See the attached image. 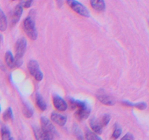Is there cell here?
I'll list each match as a JSON object with an SVG mask.
<instances>
[{"mask_svg":"<svg viewBox=\"0 0 149 140\" xmlns=\"http://www.w3.org/2000/svg\"><path fill=\"white\" fill-rule=\"evenodd\" d=\"M7 28V20L4 12L0 10V31L4 32Z\"/></svg>","mask_w":149,"mask_h":140,"instance_id":"obj_15","label":"cell"},{"mask_svg":"<svg viewBox=\"0 0 149 140\" xmlns=\"http://www.w3.org/2000/svg\"><path fill=\"white\" fill-rule=\"evenodd\" d=\"M86 138L87 139H101L97 135V134L95 133H93L90 131H87L86 132Z\"/></svg>","mask_w":149,"mask_h":140,"instance_id":"obj_19","label":"cell"},{"mask_svg":"<svg viewBox=\"0 0 149 140\" xmlns=\"http://www.w3.org/2000/svg\"><path fill=\"white\" fill-rule=\"evenodd\" d=\"M53 104L55 106V109L58 111H65L68 108V104L66 102L63 100L61 97L58 96H53Z\"/></svg>","mask_w":149,"mask_h":140,"instance_id":"obj_5","label":"cell"},{"mask_svg":"<svg viewBox=\"0 0 149 140\" xmlns=\"http://www.w3.org/2000/svg\"><path fill=\"white\" fill-rule=\"evenodd\" d=\"M90 4L92 7L97 12L103 11L106 8L104 0H90Z\"/></svg>","mask_w":149,"mask_h":140,"instance_id":"obj_10","label":"cell"},{"mask_svg":"<svg viewBox=\"0 0 149 140\" xmlns=\"http://www.w3.org/2000/svg\"><path fill=\"white\" fill-rule=\"evenodd\" d=\"M26 45H27V42L24 38L18 39L15 44V60L16 64H19V61L21 59L22 57L24 55L26 50Z\"/></svg>","mask_w":149,"mask_h":140,"instance_id":"obj_3","label":"cell"},{"mask_svg":"<svg viewBox=\"0 0 149 140\" xmlns=\"http://www.w3.org/2000/svg\"><path fill=\"white\" fill-rule=\"evenodd\" d=\"M36 104L38 106V108L42 111L45 110L47 109V104L45 103L42 96L38 94V93L36 95Z\"/></svg>","mask_w":149,"mask_h":140,"instance_id":"obj_14","label":"cell"},{"mask_svg":"<svg viewBox=\"0 0 149 140\" xmlns=\"http://www.w3.org/2000/svg\"><path fill=\"white\" fill-rule=\"evenodd\" d=\"M41 123H42V127L41 128H42L45 131H47V132L51 133L53 135H55V127L53 126V125L52 124V123L46 118H42L41 119Z\"/></svg>","mask_w":149,"mask_h":140,"instance_id":"obj_7","label":"cell"},{"mask_svg":"<svg viewBox=\"0 0 149 140\" xmlns=\"http://www.w3.org/2000/svg\"><path fill=\"white\" fill-rule=\"evenodd\" d=\"M51 120L53 123H56L60 126H63L67 121V118L65 116L61 115V114L53 112L51 114Z\"/></svg>","mask_w":149,"mask_h":140,"instance_id":"obj_8","label":"cell"},{"mask_svg":"<svg viewBox=\"0 0 149 140\" xmlns=\"http://www.w3.org/2000/svg\"><path fill=\"white\" fill-rule=\"evenodd\" d=\"M5 62L7 66L10 69L14 68L15 66H17L16 64L15 58H14L13 55L10 51H7L5 54Z\"/></svg>","mask_w":149,"mask_h":140,"instance_id":"obj_11","label":"cell"},{"mask_svg":"<svg viewBox=\"0 0 149 140\" xmlns=\"http://www.w3.org/2000/svg\"><path fill=\"white\" fill-rule=\"evenodd\" d=\"M23 113L26 118H31L33 115V111L32 109L29 106V104H25L23 106Z\"/></svg>","mask_w":149,"mask_h":140,"instance_id":"obj_16","label":"cell"},{"mask_svg":"<svg viewBox=\"0 0 149 140\" xmlns=\"http://www.w3.org/2000/svg\"><path fill=\"white\" fill-rule=\"evenodd\" d=\"M13 118V114L12 109L10 107H9L5 112L3 114V120L4 121H8L10 120H12Z\"/></svg>","mask_w":149,"mask_h":140,"instance_id":"obj_18","label":"cell"},{"mask_svg":"<svg viewBox=\"0 0 149 140\" xmlns=\"http://www.w3.org/2000/svg\"><path fill=\"white\" fill-rule=\"evenodd\" d=\"M123 139H133L134 136L131 134H127L125 136L122 137Z\"/></svg>","mask_w":149,"mask_h":140,"instance_id":"obj_25","label":"cell"},{"mask_svg":"<svg viewBox=\"0 0 149 140\" xmlns=\"http://www.w3.org/2000/svg\"><path fill=\"white\" fill-rule=\"evenodd\" d=\"M23 30L26 32L27 36L32 40H35L37 38V32H36L35 23L31 17H27L23 21Z\"/></svg>","mask_w":149,"mask_h":140,"instance_id":"obj_1","label":"cell"},{"mask_svg":"<svg viewBox=\"0 0 149 140\" xmlns=\"http://www.w3.org/2000/svg\"><path fill=\"white\" fill-rule=\"evenodd\" d=\"M28 69H29V73L33 77L38 71H40L37 61H34V60H31V61H29V64H28Z\"/></svg>","mask_w":149,"mask_h":140,"instance_id":"obj_12","label":"cell"},{"mask_svg":"<svg viewBox=\"0 0 149 140\" xmlns=\"http://www.w3.org/2000/svg\"><path fill=\"white\" fill-rule=\"evenodd\" d=\"M97 99L98 100L101 102L102 104L105 105H113V104L115 103L114 100L112 99L111 96H108V95L106 94H100L97 96Z\"/></svg>","mask_w":149,"mask_h":140,"instance_id":"obj_13","label":"cell"},{"mask_svg":"<svg viewBox=\"0 0 149 140\" xmlns=\"http://www.w3.org/2000/svg\"><path fill=\"white\" fill-rule=\"evenodd\" d=\"M33 0H20V4H21L23 7L28 8V7H30L31 5V3Z\"/></svg>","mask_w":149,"mask_h":140,"instance_id":"obj_22","label":"cell"},{"mask_svg":"<svg viewBox=\"0 0 149 140\" xmlns=\"http://www.w3.org/2000/svg\"><path fill=\"white\" fill-rule=\"evenodd\" d=\"M1 139L4 140L6 139H10L11 137H10V132L9 131V129L6 127H2L1 129Z\"/></svg>","mask_w":149,"mask_h":140,"instance_id":"obj_17","label":"cell"},{"mask_svg":"<svg viewBox=\"0 0 149 140\" xmlns=\"http://www.w3.org/2000/svg\"><path fill=\"white\" fill-rule=\"evenodd\" d=\"M135 106V107L141 109V110H143V109H145L147 107V105L146 104L144 103V102H140V103L135 104H133V106Z\"/></svg>","mask_w":149,"mask_h":140,"instance_id":"obj_23","label":"cell"},{"mask_svg":"<svg viewBox=\"0 0 149 140\" xmlns=\"http://www.w3.org/2000/svg\"><path fill=\"white\" fill-rule=\"evenodd\" d=\"M121 134H122V129L119 128H116L113 131V134H112V139H118L120 136Z\"/></svg>","mask_w":149,"mask_h":140,"instance_id":"obj_21","label":"cell"},{"mask_svg":"<svg viewBox=\"0 0 149 140\" xmlns=\"http://www.w3.org/2000/svg\"><path fill=\"white\" fill-rule=\"evenodd\" d=\"M90 127L93 129V131H94L95 134H100L103 131V125L101 124L100 120H97L95 118H93V119L90 120Z\"/></svg>","mask_w":149,"mask_h":140,"instance_id":"obj_9","label":"cell"},{"mask_svg":"<svg viewBox=\"0 0 149 140\" xmlns=\"http://www.w3.org/2000/svg\"><path fill=\"white\" fill-rule=\"evenodd\" d=\"M34 78L36 81H39V82L42 81V79H43V74H42V71H38V72L34 75Z\"/></svg>","mask_w":149,"mask_h":140,"instance_id":"obj_24","label":"cell"},{"mask_svg":"<svg viewBox=\"0 0 149 140\" xmlns=\"http://www.w3.org/2000/svg\"><path fill=\"white\" fill-rule=\"evenodd\" d=\"M1 34H0V42H1Z\"/></svg>","mask_w":149,"mask_h":140,"instance_id":"obj_26","label":"cell"},{"mask_svg":"<svg viewBox=\"0 0 149 140\" xmlns=\"http://www.w3.org/2000/svg\"><path fill=\"white\" fill-rule=\"evenodd\" d=\"M110 120H111L110 115H108V114H106V115H104L103 117H102L101 119L100 120V123H101L102 125H103V126H106V125L109 124Z\"/></svg>","mask_w":149,"mask_h":140,"instance_id":"obj_20","label":"cell"},{"mask_svg":"<svg viewBox=\"0 0 149 140\" xmlns=\"http://www.w3.org/2000/svg\"><path fill=\"white\" fill-rule=\"evenodd\" d=\"M67 3L74 12L79 14L80 15L84 16V17L90 16V12L87 10V7H84L82 4L77 1V0H67Z\"/></svg>","mask_w":149,"mask_h":140,"instance_id":"obj_2","label":"cell"},{"mask_svg":"<svg viewBox=\"0 0 149 140\" xmlns=\"http://www.w3.org/2000/svg\"><path fill=\"white\" fill-rule=\"evenodd\" d=\"M0 112H1V106H0Z\"/></svg>","mask_w":149,"mask_h":140,"instance_id":"obj_27","label":"cell"},{"mask_svg":"<svg viewBox=\"0 0 149 140\" xmlns=\"http://www.w3.org/2000/svg\"><path fill=\"white\" fill-rule=\"evenodd\" d=\"M23 13V6L21 4H18L15 7L11 15V23L13 25H15L19 21L20 17Z\"/></svg>","mask_w":149,"mask_h":140,"instance_id":"obj_6","label":"cell"},{"mask_svg":"<svg viewBox=\"0 0 149 140\" xmlns=\"http://www.w3.org/2000/svg\"><path fill=\"white\" fill-rule=\"evenodd\" d=\"M90 114V108L87 103L83 106L77 108L75 112V117L78 120L82 121L87 119Z\"/></svg>","mask_w":149,"mask_h":140,"instance_id":"obj_4","label":"cell"}]
</instances>
